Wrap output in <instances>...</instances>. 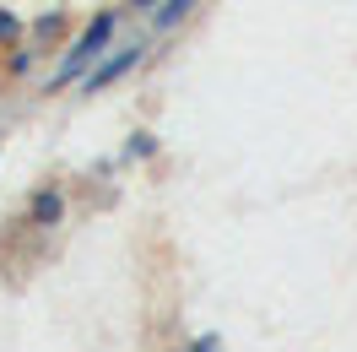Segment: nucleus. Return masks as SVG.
Listing matches in <instances>:
<instances>
[{
    "label": "nucleus",
    "mask_w": 357,
    "mask_h": 352,
    "mask_svg": "<svg viewBox=\"0 0 357 352\" xmlns=\"http://www.w3.org/2000/svg\"><path fill=\"white\" fill-rule=\"evenodd\" d=\"M114 27H119V17L114 11H98L76 38L66 44V54H60V66H54V76H49V87H66V82H76V76H87L103 54H109V44H114Z\"/></svg>",
    "instance_id": "1"
},
{
    "label": "nucleus",
    "mask_w": 357,
    "mask_h": 352,
    "mask_svg": "<svg viewBox=\"0 0 357 352\" xmlns=\"http://www.w3.org/2000/svg\"><path fill=\"white\" fill-rule=\"evenodd\" d=\"M141 60H146V44H119L114 54H103V60L82 76V92H103V87H114V82H125Z\"/></svg>",
    "instance_id": "2"
},
{
    "label": "nucleus",
    "mask_w": 357,
    "mask_h": 352,
    "mask_svg": "<svg viewBox=\"0 0 357 352\" xmlns=\"http://www.w3.org/2000/svg\"><path fill=\"white\" fill-rule=\"evenodd\" d=\"M27 212H33L38 228H60V222H66V196H60L54 184H44V190H33V206H27Z\"/></svg>",
    "instance_id": "3"
},
{
    "label": "nucleus",
    "mask_w": 357,
    "mask_h": 352,
    "mask_svg": "<svg viewBox=\"0 0 357 352\" xmlns=\"http://www.w3.org/2000/svg\"><path fill=\"white\" fill-rule=\"evenodd\" d=\"M195 6H201V0H162V6L152 11V27H157V33H174V27L195 11Z\"/></svg>",
    "instance_id": "4"
},
{
    "label": "nucleus",
    "mask_w": 357,
    "mask_h": 352,
    "mask_svg": "<svg viewBox=\"0 0 357 352\" xmlns=\"http://www.w3.org/2000/svg\"><path fill=\"white\" fill-rule=\"evenodd\" d=\"M60 27H66V17H60V11H54V17H44V22H38V44L60 38Z\"/></svg>",
    "instance_id": "5"
},
{
    "label": "nucleus",
    "mask_w": 357,
    "mask_h": 352,
    "mask_svg": "<svg viewBox=\"0 0 357 352\" xmlns=\"http://www.w3.org/2000/svg\"><path fill=\"white\" fill-rule=\"evenodd\" d=\"M157 152V141H152V135H146V131H141V135H135V141H130V157H152Z\"/></svg>",
    "instance_id": "6"
},
{
    "label": "nucleus",
    "mask_w": 357,
    "mask_h": 352,
    "mask_svg": "<svg viewBox=\"0 0 357 352\" xmlns=\"http://www.w3.org/2000/svg\"><path fill=\"white\" fill-rule=\"evenodd\" d=\"M11 38H17V17H11V11H0V44H11Z\"/></svg>",
    "instance_id": "7"
},
{
    "label": "nucleus",
    "mask_w": 357,
    "mask_h": 352,
    "mask_svg": "<svg viewBox=\"0 0 357 352\" xmlns=\"http://www.w3.org/2000/svg\"><path fill=\"white\" fill-rule=\"evenodd\" d=\"M190 352H222V347H217L211 336H201V342H195V347H190Z\"/></svg>",
    "instance_id": "8"
},
{
    "label": "nucleus",
    "mask_w": 357,
    "mask_h": 352,
    "mask_svg": "<svg viewBox=\"0 0 357 352\" xmlns=\"http://www.w3.org/2000/svg\"><path fill=\"white\" fill-rule=\"evenodd\" d=\"M135 11H157V6H162V0H130Z\"/></svg>",
    "instance_id": "9"
}]
</instances>
